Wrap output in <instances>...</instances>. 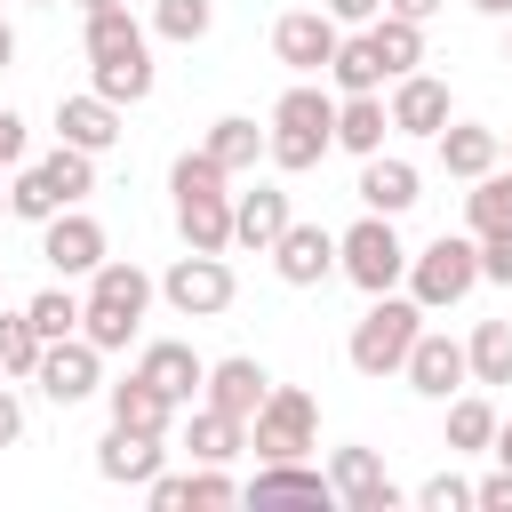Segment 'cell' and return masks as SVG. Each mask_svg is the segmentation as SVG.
Listing matches in <instances>:
<instances>
[{
	"mask_svg": "<svg viewBox=\"0 0 512 512\" xmlns=\"http://www.w3.org/2000/svg\"><path fill=\"white\" fill-rule=\"evenodd\" d=\"M336 152V88L328 80H288L280 104H272V128H264V160L280 176H304Z\"/></svg>",
	"mask_w": 512,
	"mask_h": 512,
	"instance_id": "obj_1",
	"label": "cell"
},
{
	"mask_svg": "<svg viewBox=\"0 0 512 512\" xmlns=\"http://www.w3.org/2000/svg\"><path fill=\"white\" fill-rule=\"evenodd\" d=\"M152 296H160V280H152L144 264L104 256V264L88 272V296H80V336H88L96 352H128L136 328H144V312H152Z\"/></svg>",
	"mask_w": 512,
	"mask_h": 512,
	"instance_id": "obj_2",
	"label": "cell"
},
{
	"mask_svg": "<svg viewBox=\"0 0 512 512\" xmlns=\"http://www.w3.org/2000/svg\"><path fill=\"white\" fill-rule=\"evenodd\" d=\"M416 328H424V304H416V296H400V288H384V296H368V312L352 320L344 360H352L360 376H400V360H408Z\"/></svg>",
	"mask_w": 512,
	"mask_h": 512,
	"instance_id": "obj_3",
	"label": "cell"
},
{
	"mask_svg": "<svg viewBox=\"0 0 512 512\" xmlns=\"http://www.w3.org/2000/svg\"><path fill=\"white\" fill-rule=\"evenodd\" d=\"M88 192H96V152H72V144H56L48 160L16 168V184H8V216H24V224H48L56 208H80Z\"/></svg>",
	"mask_w": 512,
	"mask_h": 512,
	"instance_id": "obj_4",
	"label": "cell"
},
{
	"mask_svg": "<svg viewBox=\"0 0 512 512\" xmlns=\"http://www.w3.org/2000/svg\"><path fill=\"white\" fill-rule=\"evenodd\" d=\"M336 272L360 288V296H384L408 280V240H400V216H376L360 208V224L336 232Z\"/></svg>",
	"mask_w": 512,
	"mask_h": 512,
	"instance_id": "obj_5",
	"label": "cell"
},
{
	"mask_svg": "<svg viewBox=\"0 0 512 512\" xmlns=\"http://www.w3.org/2000/svg\"><path fill=\"white\" fill-rule=\"evenodd\" d=\"M424 312H456L472 288H480V240L472 232H440L424 248H408V280H400Z\"/></svg>",
	"mask_w": 512,
	"mask_h": 512,
	"instance_id": "obj_6",
	"label": "cell"
},
{
	"mask_svg": "<svg viewBox=\"0 0 512 512\" xmlns=\"http://www.w3.org/2000/svg\"><path fill=\"white\" fill-rule=\"evenodd\" d=\"M248 448L256 464H280V456H312L320 448V400L304 384H272L248 416Z\"/></svg>",
	"mask_w": 512,
	"mask_h": 512,
	"instance_id": "obj_7",
	"label": "cell"
},
{
	"mask_svg": "<svg viewBox=\"0 0 512 512\" xmlns=\"http://www.w3.org/2000/svg\"><path fill=\"white\" fill-rule=\"evenodd\" d=\"M160 296H168V312H176V320H216V312H232L240 280H232V264H224V256L184 248V256L160 272Z\"/></svg>",
	"mask_w": 512,
	"mask_h": 512,
	"instance_id": "obj_8",
	"label": "cell"
},
{
	"mask_svg": "<svg viewBox=\"0 0 512 512\" xmlns=\"http://www.w3.org/2000/svg\"><path fill=\"white\" fill-rule=\"evenodd\" d=\"M32 384H40V400H56V408H80V400H96L104 392V352L72 328V336H56V344H40V368H32Z\"/></svg>",
	"mask_w": 512,
	"mask_h": 512,
	"instance_id": "obj_9",
	"label": "cell"
},
{
	"mask_svg": "<svg viewBox=\"0 0 512 512\" xmlns=\"http://www.w3.org/2000/svg\"><path fill=\"white\" fill-rule=\"evenodd\" d=\"M40 256H48L56 280H88V272L112 256V240H104V224H96L88 208H56V216L40 224Z\"/></svg>",
	"mask_w": 512,
	"mask_h": 512,
	"instance_id": "obj_10",
	"label": "cell"
},
{
	"mask_svg": "<svg viewBox=\"0 0 512 512\" xmlns=\"http://www.w3.org/2000/svg\"><path fill=\"white\" fill-rule=\"evenodd\" d=\"M328 488H336L344 512H400V504H408V488L384 472L376 448H336V456H328Z\"/></svg>",
	"mask_w": 512,
	"mask_h": 512,
	"instance_id": "obj_11",
	"label": "cell"
},
{
	"mask_svg": "<svg viewBox=\"0 0 512 512\" xmlns=\"http://www.w3.org/2000/svg\"><path fill=\"white\" fill-rule=\"evenodd\" d=\"M336 40H344V24H336L328 8H288V16L272 24V56H280L296 80H320L328 56H336Z\"/></svg>",
	"mask_w": 512,
	"mask_h": 512,
	"instance_id": "obj_12",
	"label": "cell"
},
{
	"mask_svg": "<svg viewBox=\"0 0 512 512\" xmlns=\"http://www.w3.org/2000/svg\"><path fill=\"white\" fill-rule=\"evenodd\" d=\"M400 376H408L416 400H448V392H464V384H472V368H464V336H448V328H416Z\"/></svg>",
	"mask_w": 512,
	"mask_h": 512,
	"instance_id": "obj_13",
	"label": "cell"
},
{
	"mask_svg": "<svg viewBox=\"0 0 512 512\" xmlns=\"http://www.w3.org/2000/svg\"><path fill=\"white\" fill-rule=\"evenodd\" d=\"M384 112H392L400 136H440V128L456 120L448 80H432V72H400V80H384Z\"/></svg>",
	"mask_w": 512,
	"mask_h": 512,
	"instance_id": "obj_14",
	"label": "cell"
},
{
	"mask_svg": "<svg viewBox=\"0 0 512 512\" xmlns=\"http://www.w3.org/2000/svg\"><path fill=\"white\" fill-rule=\"evenodd\" d=\"M176 232L200 256L232 248V184H176Z\"/></svg>",
	"mask_w": 512,
	"mask_h": 512,
	"instance_id": "obj_15",
	"label": "cell"
},
{
	"mask_svg": "<svg viewBox=\"0 0 512 512\" xmlns=\"http://www.w3.org/2000/svg\"><path fill=\"white\" fill-rule=\"evenodd\" d=\"M264 256H272V272H280L288 288H320V280H336V232H328V224H296V216H288V232H280Z\"/></svg>",
	"mask_w": 512,
	"mask_h": 512,
	"instance_id": "obj_16",
	"label": "cell"
},
{
	"mask_svg": "<svg viewBox=\"0 0 512 512\" xmlns=\"http://www.w3.org/2000/svg\"><path fill=\"white\" fill-rule=\"evenodd\" d=\"M160 464H168V432H128V424H112V432L96 440V480H112V488H144Z\"/></svg>",
	"mask_w": 512,
	"mask_h": 512,
	"instance_id": "obj_17",
	"label": "cell"
},
{
	"mask_svg": "<svg viewBox=\"0 0 512 512\" xmlns=\"http://www.w3.org/2000/svg\"><path fill=\"white\" fill-rule=\"evenodd\" d=\"M56 144H72V152H112L120 144V104L112 96H96V88H80V96H56Z\"/></svg>",
	"mask_w": 512,
	"mask_h": 512,
	"instance_id": "obj_18",
	"label": "cell"
},
{
	"mask_svg": "<svg viewBox=\"0 0 512 512\" xmlns=\"http://www.w3.org/2000/svg\"><path fill=\"white\" fill-rule=\"evenodd\" d=\"M136 376H144V384H160L176 408H192V400H200V384H208V360H200L184 336H152V344L136 352Z\"/></svg>",
	"mask_w": 512,
	"mask_h": 512,
	"instance_id": "obj_19",
	"label": "cell"
},
{
	"mask_svg": "<svg viewBox=\"0 0 512 512\" xmlns=\"http://www.w3.org/2000/svg\"><path fill=\"white\" fill-rule=\"evenodd\" d=\"M272 392V368L256 360V352H224V360H208V384H200V400L208 408H224V416H256V400Z\"/></svg>",
	"mask_w": 512,
	"mask_h": 512,
	"instance_id": "obj_20",
	"label": "cell"
},
{
	"mask_svg": "<svg viewBox=\"0 0 512 512\" xmlns=\"http://www.w3.org/2000/svg\"><path fill=\"white\" fill-rule=\"evenodd\" d=\"M352 192H360V208H376V216H408V208L424 200V176H416V160H400V152H368Z\"/></svg>",
	"mask_w": 512,
	"mask_h": 512,
	"instance_id": "obj_21",
	"label": "cell"
},
{
	"mask_svg": "<svg viewBox=\"0 0 512 512\" xmlns=\"http://www.w3.org/2000/svg\"><path fill=\"white\" fill-rule=\"evenodd\" d=\"M144 504L152 512H176V504H240V480L224 464H192V472H152L144 480Z\"/></svg>",
	"mask_w": 512,
	"mask_h": 512,
	"instance_id": "obj_22",
	"label": "cell"
},
{
	"mask_svg": "<svg viewBox=\"0 0 512 512\" xmlns=\"http://www.w3.org/2000/svg\"><path fill=\"white\" fill-rule=\"evenodd\" d=\"M80 48H88V64H136V56H152V32L128 8H88L80 16Z\"/></svg>",
	"mask_w": 512,
	"mask_h": 512,
	"instance_id": "obj_23",
	"label": "cell"
},
{
	"mask_svg": "<svg viewBox=\"0 0 512 512\" xmlns=\"http://www.w3.org/2000/svg\"><path fill=\"white\" fill-rule=\"evenodd\" d=\"M432 144H440V168H448L456 184H472V176H488V168L504 160V128H488V120H448Z\"/></svg>",
	"mask_w": 512,
	"mask_h": 512,
	"instance_id": "obj_24",
	"label": "cell"
},
{
	"mask_svg": "<svg viewBox=\"0 0 512 512\" xmlns=\"http://www.w3.org/2000/svg\"><path fill=\"white\" fill-rule=\"evenodd\" d=\"M288 216H296V208H288L280 184H248V192H232V248H256V256H264V248L288 232Z\"/></svg>",
	"mask_w": 512,
	"mask_h": 512,
	"instance_id": "obj_25",
	"label": "cell"
},
{
	"mask_svg": "<svg viewBox=\"0 0 512 512\" xmlns=\"http://www.w3.org/2000/svg\"><path fill=\"white\" fill-rule=\"evenodd\" d=\"M440 408H448V432H440V448H448V456H480V448L496 440V424H504V416H496V400H488L480 384L448 392Z\"/></svg>",
	"mask_w": 512,
	"mask_h": 512,
	"instance_id": "obj_26",
	"label": "cell"
},
{
	"mask_svg": "<svg viewBox=\"0 0 512 512\" xmlns=\"http://www.w3.org/2000/svg\"><path fill=\"white\" fill-rule=\"evenodd\" d=\"M104 408H112V424H128V432H168V424H176V400H168L160 384H144L136 368H128L120 384H104Z\"/></svg>",
	"mask_w": 512,
	"mask_h": 512,
	"instance_id": "obj_27",
	"label": "cell"
},
{
	"mask_svg": "<svg viewBox=\"0 0 512 512\" xmlns=\"http://www.w3.org/2000/svg\"><path fill=\"white\" fill-rule=\"evenodd\" d=\"M384 128H392L384 88H368V96H336V152L368 160V152H384Z\"/></svg>",
	"mask_w": 512,
	"mask_h": 512,
	"instance_id": "obj_28",
	"label": "cell"
},
{
	"mask_svg": "<svg viewBox=\"0 0 512 512\" xmlns=\"http://www.w3.org/2000/svg\"><path fill=\"white\" fill-rule=\"evenodd\" d=\"M184 448H192V464H232V456H248V424L200 400V408L184 416Z\"/></svg>",
	"mask_w": 512,
	"mask_h": 512,
	"instance_id": "obj_29",
	"label": "cell"
},
{
	"mask_svg": "<svg viewBox=\"0 0 512 512\" xmlns=\"http://www.w3.org/2000/svg\"><path fill=\"white\" fill-rule=\"evenodd\" d=\"M336 96H368V88H384V64H376V48H368V24H352L344 40H336V56H328V72H320Z\"/></svg>",
	"mask_w": 512,
	"mask_h": 512,
	"instance_id": "obj_30",
	"label": "cell"
},
{
	"mask_svg": "<svg viewBox=\"0 0 512 512\" xmlns=\"http://www.w3.org/2000/svg\"><path fill=\"white\" fill-rule=\"evenodd\" d=\"M464 368H472L480 392L512 384V320H472V336H464Z\"/></svg>",
	"mask_w": 512,
	"mask_h": 512,
	"instance_id": "obj_31",
	"label": "cell"
},
{
	"mask_svg": "<svg viewBox=\"0 0 512 512\" xmlns=\"http://www.w3.org/2000/svg\"><path fill=\"white\" fill-rule=\"evenodd\" d=\"M208 160H216L224 176H248V168L264 160V128H256L248 112H224V120H208Z\"/></svg>",
	"mask_w": 512,
	"mask_h": 512,
	"instance_id": "obj_32",
	"label": "cell"
},
{
	"mask_svg": "<svg viewBox=\"0 0 512 512\" xmlns=\"http://www.w3.org/2000/svg\"><path fill=\"white\" fill-rule=\"evenodd\" d=\"M240 496H304V504H336V488H328V472H312L304 456H280V464H256V480H248Z\"/></svg>",
	"mask_w": 512,
	"mask_h": 512,
	"instance_id": "obj_33",
	"label": "cell"
},
{
	"mask_svg": "<svg viewBox=\"0 0 512 512\" xmlns=\"http://www.w3.org/2000/svg\"><path fill=\"white\" fill-rule=\"evenodd\" d=\"M464 232H472V240H480V232H512V168L472 176V192H464Z\"/></svg>",
	"mask_w": 512,
	"mask_h": 512,
	"instance_id": "obj_34",
	"label": "cell"
},
{
	"mask_svg": "<svg viewBox=\"0 0 512 512\" xmlns=\"http://www.w3.org/2000/svg\"><path fill=\"white\" fill-rule=\"evenodd\" d=\"M368 48H376L384 80H400V72L424 64V24H408V16H376V24H368Z\"/></svg>",
	"mask_w": 512,
	"mask_h": 512,
	"instance_id": "obj_35",
	"label": "cell"
},
{
	"mask_svg": "<svg viewBox=\"0 0 512 512\" xmlns=\"http://www.w3.org/2000/svg\"><path fill=\"white\" fill-rule=\"evenodd\" d=\"M32 368H40V328H32L24 304H16V312H0V376L32 384Z\"/></svg>",
	"mask_w": 512,
	"mask_h": 512,
	"instance_id": "obj_36",
	"label": "cell"
},
{
	"mask_svg": "<svg viewBox=\"0 0 512 512\" xmlns=\"http://www.w3.org/2000/svg\"><path fill=\"white\" fill-rule=\"evenodd\" d=\"M208 24H216V0H152V32L176 40V48L208 40Z\"/></svg>",
	"mask_w": 512,
	"mask_h": 512,
	"instance_id": "obj_37",
	"label": "cell"
},
{
	"mask_svg": "<svg viewBox=\"0 0 512 512\" xmlns=\"http://www.w3.org/2000/svg\"><path fill=\"white\" fill-rule=\"evenodd\" d=\"M24 320L40 328V344H56V336H72L80 328V296L56 280V288H40V296H24Z\"/></svg>",
	"mask_w": 512,
	"mask_h": 512,
	"instance_id": "obj_38",
	"label": "cell"
},
{
	"mask_svg": "<svg viewBox=\"0 0 512 512\" xmlns=\"http://www.w3.org/2000/svg\"><path fill=\"white\" fill-rule=\"evenodd\" d=\"M96 96H112L120 112L144 104V96H152V56H136V64H96Z\"/></svg>",
	"mask_w": 512,
	"mask_h": 512,
	"instance_id": "obj_39",
	"label": "cell"
},
{
	"mask_svg": "<svg viewBox=\"0 0 512 512\" xmlns=\"http://www.w3.org/2000/svg\"><path fill=\"white\" fill-rule=\"evenodd\" d=\"M408 504H424V512H472V480L464 472H432V480L408 488Z\"/></svg>",
	"mask_w": 512,
	"mask_h": 512,
	"instance_id": "obj_40",
	"label": "cell"
},
{
	"mask_svg": "<svg viewBox=\"0 0 512 512\" xmlns=\"http://www.w3.org/2000/svg\"><path fill=\"white\" fill-rule=\"evenodd\" d=\"M480 280L512 288V232H480Z\"/></svg>",
	"mask_w": 512,
	"mask_h": 512,
	"instance_id": "obj_41",
	"label": "cell"
},
{
	"mask_svg": "<svg viewBox=\"0 0 512 512\" xmlns=\"http://www.w3.org/2000/svg\"><path fill=\"white\" fill-rule=\"evenodd\" d=\"M472 512H512V464H496L488 480H472Z\"/></svg>",
	"mask_w": 512,
	"mask_h": 512,
	"instance_id": "obj_42",
	"label": "cell"
},
{
	"mask_svg": "<svg viewBox=\"0 0 512 512\" xmlns=\"http://www.w3.org/2000/svg\"><path fill=\"white\" fill-rule=\"evenodd\" d=\"M24 144H32L24 112H8V104H0V168H24Z\"/></svg>",
	"mask_w": 512,
	"mask_h": 512,
	"instance_id": "obj_43",
	"label": "cell"
},
{
	"mask_svg": "<svg viewBox=\"0 0 512 512\" xmlns=\"http://www.w3.org/2000/svg\"><path fill=\"white\" fill-rule=\"evenodd\" d=\"M320 8H328V16L344 24V32H352V24H376V16H384V0H320Z\"/></svg>",
	"mask_w": 512,
	"mask_h": 512,
	"instance_id": "obj_44",
	"label": "cell"
},
{
	"mask_svg": "<svg viewBox=\"0 0 512 512\" xmlns=\"http://www.w3.org/2000/svg\"><path fill=\"white\" fill-rule=\"evenodd\" d=\"M16 440H24V400L0 384V448H16Z\"/></svg>",
	"mask_w": 512,
	"mask_h": 512,
	"instance_id": "obj_45",
	"label": "cell"
},
{
	"mask_svg": "<svg viewBox=\"0 0 512 512\" xmlns=\"http://www.w3.org/2000/svg\"><path fill=\"white\" fill-rule=\"evenodd\" d=\"M448 0H384V16H408V24H432Z\"/></svg>",
	"mask_w": 512,
	"mask_h": 512,
	"instance_id": "obj_46",
	"label": "cell"
},
{
	"mask_svg": "<svg viewBox=\"0 0 512 512\" xmlns=\"http://www.w3.org/2000/svg\"><path fill=\"white\" fill-rule=\"evenodd\" d=\"M8 64H16V24L0 16V72H8Z\"/></svg>",
	"mask_w": 512,
	"mask_h": 512,
	"instance_id": "obj_47",
	"label": "cell"
},
{
	"mask_svg": "<svg viewBox=\"0 0 512 512\" xmlns=\"http://www.w3.org/2000/svg\"><path fill=\"white\" fill-rule=\"evenodd\" d=\"M488 456H496V464H512V424H496V440H488Z\"/></svg>",
	"mask_w": 512,
	"mask_h": 512,
	"instance_id": "obj_48",
	"label": "cell"
},
{
	"mask_svg": "<svg viewBox=\"0 0 512 512\" xmlns=\"http://www.w3.org/2000/svg\"><path fill=\"white\" fill-rule=\"evenodd\" d=\"M472 8H480V16H512V0H472Z\"/></svg>",
	"mask_w": 512,
	"mask_h": 512,
	"instance_id": "obj_49",
	"label": "cell"
},
{
	"mask_svg": "<svg viewBox=\"0 0 512 512\" xmlns=\"http://www.w3.org/2000/svg\"><path fill=\"white\" fill-rule=\"evenodd\" d=\"M72 8H80V16H88V8H128V0H72Z\"/></svg>",
	"mask_w": 512,
	"mask_h": 512,
	"instance_id": "obj_50",
	"label": "cell"
},
{
	"mask_svg": "<svg viewBox=\"0 0 512 512\" xmlns=\"http://www.w3.org/2000/svg\"><path fill=\"white\" fill-rule=\"evenodd\" d=\"M504 64H512V16H504Z\"/></svg>",
	"mask_w": 512,
	"mask_h": 512,
	"instance_id": "obj_51",
	"label": "cell"
},
{
	"mask_svg": "<svg viewBox=\"0 0 512 512\" xmlns=\"http://www.w3.org/2000/svg\"><path fill=\"white\" fill-rule=\"evenodd\" d=\"M0 224H8V184H0Z\"/></svg>",
	"mask_w": 512,
	"mask_h": 512,
	"instance_id": "obj_52",
	"label": "cell"
},
{
	"mask_svg": "<svg viewBox=\"0 0 512 512\" xmlns=\"http://www.w3.org/2000/svg\"><path fill=\"white\" fill-rule=\"evenodd\" d=\"M40 8H56V0H40Z\"/></svg>",
	"mask_w": 512,
	"mask_h": 512,
	"instance_id": "obj_53",
	"label": "cell"
},
{
	"mask_svg": "<svg viewBox=\"0 0 512 512\" xmlns=\"http://www.w3.org/2000/svg\"><path fill=\"white\" fill-rule=\"evenodd\" d=\"M0 288H8V272H0Z\"/></svg>",
	"mask_w": 512,
	"mask_h": 512,
	"instance_id": "obj_54",
	"label": "cell"
},
{
	"mask_svg": "<svg viewBox=\"0 0 512 512\" xmlns=\"http://www.w3.org/2000/svg\"><path fill=\"white\" fill-rule=\"evenodd\" d=\"M504 152H512V136H504Z\"/></svg>",
	"mask_w": 512,
	"mask_h": 512,
	"instance_id": "obj_55",
	"label": "cell"
}]
</instances>
